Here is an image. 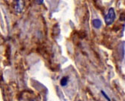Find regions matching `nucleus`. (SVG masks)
Returning <instances> with one entry per match:
<instances>
[{"label": "nucleus", "instance_id": "f257e3e1", "mask_svg": "<svg viewBox=\"0 0 125 101\" xmlns=\"http://www.w3.org/2000/svg\"><path fill=\"white\" fill-rule=\"evenodd\" d=\"M115 19V13L114 9L113 8H111L109 9L108 13L105 16V19H104L105 23L107 25H112Z\"/></svg>", "mask_w": 125, "mask_h": 101}, {"label": "nucleus", "instance_id": "7ed1b4c3", "mask_svg": "<svg viewBox=\"0 0 125 101\" xmlns=\"http://www.w3.org/2000/svg\"><path fill=\"white\" fill-rule=\"evenodd\" d=\"M67 83H68V77H64L60 81V84L62 86H65L67 85Z\"/></svg>", "mask_w": 125, "mask_h": 101}, {"label": "nucleus", "instance_id": "f03ea898", "mask_svg": "<svg viewBox=\"0 0 125 101\" xmlns=\"http://www.w3.org/2000/svg\"><path fill=\"white\" fill-rule=\"evenodd\" d=\"M93 25L95 28H99L102 26V22L98 19H95L93 21Z\"/></svg>", "mask_w": 125, "mask_h": 101}, {"label": "nucleus", "instance_id": "20e7f679", "mask_svg": "<svg viewBox=\"0 0 125 101\" xmlns=\"http://www.w3.org/2000/svg\"><path fill=\"white\" fill-rule=\"evenodd\" d=\"M35 1L38 5H41L44 2V0H35Z\"/></svg>", "mask_w": 125, "mask_h": 101}]
</instances>
